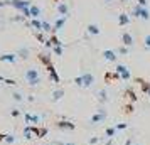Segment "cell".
Instances as JSON below:
<instances>
[{
	"mask_svg": "<svg viewBox=\"0 0 150 145\" xmlns=\"http://www.w3.org/2000/svg\"><path fill=\"white\" fill-rule=\"evenodd\" d=\"M76 83L83 84V86H89V84L93 83V76H91V74H84L83 78H78V79H76Z\"/></svg>",
	"mask_w": 150,
	"mask_h": 145,
	"instance_id": "obj_4",
	"label": "cell"
},
{
	"mask_svg": "<svg viewBox=\"0 0 150 145\" xmlns=\"http://www.w3.org/2000/svg\"><path fill=\"white\" fill-rule=\"evenodd\" d=\"M122 42L127 46V47H130V46L133 44V37H132V34H128V32H123V34H122Z\"/></svg>",
	"mask_w": 150,
	"mask_h": 145,
	"instance_id": "obj_5",
	"label": "cell"
},
{
	"mask_svg": "<svg viewBox=\"0 0 150 145\" xmlns=\"http://www.w3.org/2000/svg\"><path fill=\"white\" fill-rule=\"evenodd\" d=\"M108 2H111V0H108Z\"/></svg>",
	"mask_w": 150,
	"mask_h": 145,
	"instance_id": "obj_21",
	"label": "cell"
},
{
	"mask_svg": "<svg viewBox=\"0 0 150 145\" xmlns=\"http://www.w3.org/2000/svg\"><path fill=\"white\" fill-rule=\"evenodd\" d=\"M105 117H106V113H105V111H100L98 115L93 117V122H101V120H105Z\"/></svg>",
	"mask_w": 150,
	"mask_h": 145,
	"instance_id": "obj_12",
	"label": "cell"
},
{
	"mask_svg": "<svg viewBox=\"0 0 150 145\" xmlns=\"http://www.w3.org/2000/svg\"><path fill=\"white\" fill-rule=\"evenodd\" d=\"M8 4L14 5L15 8H21V10L30 7V2H29V0H8Z\"/></svg>",
	"mask_w": 150,
	"mask_h": 145,
	"instance_id": "obj_2",
	"label": "cell"
},
{
	"mask_svg": "<svg viewBox=\"0 0 150 145\" xmlns=\"http://www.w3.org/2000/svg\"><path fill=\"white\" fill-rule=\"evenodd\" d=\"M138 5L140 7H147V0H138Z\"/></svg>",
	"mask_w": 150,
	"mask_h": 145,
	"instance_id": "obj_18",
	"label": "cell"
},
{
	"mask_svg": "<svg viewBox=\"0 0 150 145\" xmlns=\"http://www.w3.org/2000/svg\"><path fill=\"white\" fill-rule=\"evenodd\" d=\"M57 12H59L62 17H68V12H69L68 5H66V4H59V5H57Z\"/></svg>",
	"mask_w": 150,
	"mask_h": 145,
	"instance_id": "obj_7",
	"label": "cell"
},
{
	"mask_svg": "<svg viewBox=\"0 0 150 145\" xmlns=\"http://www.w3.org/2000/svg\"><path fill=\"white\" fill-rule=\"evenodd\" d=\"M127 95H128V98H130V100H132V101H135V100H137V96H135V95H133V93H132V91H127Z\"/></svg>",
	"mask_w": 150,
	"mask_h": 145,
	"instance_id": "obj_15",
	"label": "cell"
},
{
	"mask_svg": "<svg viewBox=\"0 0 150 145\" xmlns=\"http://www.w3.org/2000/svg\"><path fill=\"white\" fill-rule=\"evenodd\" d=\"M133 15H135V17H142L143 21H149V19H150L149 8H147V7H140L138 4L133 7Z\"/></svg>",
	"mask_w": 150,
	"mask_h": 145,
	"instance_id": "obj_1",
	"label": "cell"
},
{
	"mask_svg": "<svg viewBox=\"0 0 150 145\" xmlns=\"http://www.w3.org/2000/svg\"><path fill=\"white\" fill-rule=\"evenodd\" d=\"M118 22H120V25H128V22H130L128 15H127V14H120V17H118Z\"/></svg>",
	"mask_w": 150,
	"mask_h": 145,
	"instance_id": "obj_8",
	"label": "cell"
},
{
	"mask_svg": "<svg viewBox=\"0 0 150 145\" xmlns=\"http://www.w3.org/2000/svg\"><path fill=\"white\" fill-rule=\"evenodd\" d=\"M103 56H105V59H108V61H116V59H118V56H116L115 51H105Z\"/></svg>",
	"mask_w": 150,
	"mask_h": 145,
	"instance_id": "obj_6",
	"label": "cell"
},
{
	"mask_svg": "<svg viewBox=\"0 0 150 145\" xmlns=\"http://www.w3.org/2000/svg\"><path fill=\"white\" fill-rule=\"evenodd\" d=\"M32 25H34V27H37V29H41V27H42V24L37 21V19H35V21H32Z\"/></svg>",
	"mask_w": 150,
	"mask_h": 145,
	"instance_id": "obj_14",
	"label": "cell"
},
{
	"mask_svg": "<svg viewBox=\"0 0 150 145\" xmlns=\"http://www.w3.org/2000/svg\"><path fill=\"white\" fill-rule=\"evenodd\" d=\"M145 46H147V47H150V35H147V37H145Z\"/></svg>",
	"mask_w": 150,
	"mask_h": 145,
	"instance_id": "obj_19",
	"label": "cell"
},
{
	"mask_svg": "<svg viewBox=\"0 0 150 145\" xmlns=\"http://www.w3.org/2000/svg\"><path fill=\"white\" fill-rule=\"evenodd\" d=\"M115 130L116 128H108V130H106V135H108V137H113V135H115Z\"/></svg>",
	"mask_w": 150,
	"mask_h": 145,
	"instance_id": "obj_13",
	"label": "cell"
},
{
	"mask_svg": "<svg viewBox=\"0 0 150 145\" xmlns=\"http://www.w3.org/2000/svg\"><path fill=\"white\" fill-rule=\"evenodd\" d=\"M116 73H118V76L122 78V79H130V71L127 69V66H123V64H118L116 66Z\"/></svg>",
	"mask_w": 150,
	"mask_h": 145,
	"instance_id": "obj_3",
	"label": "cell"
},
{
	"mask_svg": "<svg viewBox=\"0 0 150 145\" xmlns=\"http://www.w3.org/2000/svg\"><path fill=\"white\" fill-rule=\"evenodd\" d=\"M118 52H120V54H127V52H128V49H127V47H120V49H118Z\"/></svg>",
	"mask_w": 150,
	"mask_h": 145,
	"instance_id": "obj_17",
	"label": "cell"
},
{
	"mask_svg": "<svg viewBox=\"0 0 150 145\" xmlns=\"http://www.w3.org/2000/svg\"><path fill=\"white\" fill-rule=\"evenodd\" d=\"M66 19H68V17H61V19H57V21H56V24H54V30H59V29L64 25Z\"/></svg>",
	"mask_w": 150,
	"mask_h": 145,
	"instance_id": "obj_11",
	"label": "cell"
},
{
	"mask_svg": "<svg viewBox=\"0 0 150 145\" xmlns=\"http://www.w3.org/2000/svg\"><path fill=\"white\" fill-rule=\"evenodd\" d=\"M127 128V123H118L116 125V130H125Z\"/></svg>",
	"mask_w": 150,
	"mask_h": 145,
	"instance_id": "obj_16",
	"label": "cell"
},
{
	"mask_svg": "<svg viewBox=\"0 0 150 145\" xmlns=\"http://www.w3.org/2000/svg\"><path fill=\"white\" fill-rule=\"evenodd\" d=\"M39 15H41V8L35 7V5H30V17H35L37 19Z\"/></svg>",
	"mask_w": 150,
	"mask_h": 145,
	"instance_id": "obj_9",
	"label": "cell"
},
{
	"mask_svg": "<svg viewBox=\"0 0 150 145\" xmlns=\"http://www.w3.org/2000/svg\"><path fill=\"white\" fill-rule=\"evenodd\" d=\"M145 93H147V95H149V96H150V88H149V90H147V91H145Z\"/></svg>",
	"mask_w": 150,
	"mask_h": 145,
	"instance_id": "obj_20",
	"label": "cell"
},
{
	"mask_svg": "<svg viewBox=\"0 0 150 145\" xmlns=\"http://www.w3.org/2000/svg\"><path fill=\"white\" fill-rule=\"evenodd\" d=\"M88 32H89V34L98 35V34H100V29H98V25H96V24H89V25H88Z\"/></svg>",
	"mask_w": 150,
	"mask_h": 145,
	"instance_id": "obj_10",
	"label": "cell"
}]
</instances>
